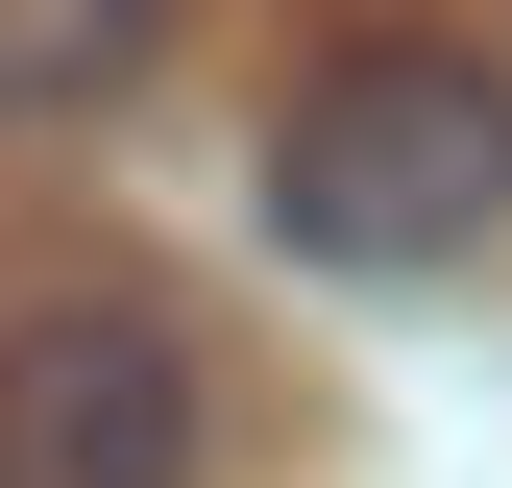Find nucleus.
Instances as JSON below:
<instances>
[{
	"label": "nucleus",
	"mask_w": 512,
	"mask_h": 488,
	"mask_svg": "<svg viewBox=\"0 0 512 488\" xmlns=\"http://www.w3.org/2000/svg\"><path fill=\"white\" fill-rule=\"evenodd\" d=\"M147 74V0H0V122H74Z\"/></svg>",
	"instance_id": "obj_3"
},
{
	"label": "nucleus",
	"mask_w": 512,
	"mask_h": 488,
	"mask_svg": "<svg viewBox=\"0 0 512 488\" xmlns=\"http://www.w3.org/2000/svg\"><path fill=\"white\" fill-rule=\"evenodd\" d=\"M0 488H196V342L171 318H25L0 342Z\"/></svg>",
	"instance_id": "obj_2"
},
{
	"label": "nucleus",
	"mask_w": 512,
	"mask_h": 488,
	"mask_svg": "<svg viewBox=\"0 0 512 488\" xmlns=\"http://www.w3.org/2000/svg\"><path fill=\"white\" fill-rule=\"evenodd\" d=\"M512 220V49L415 25V49H317V98L269 122V244L342 293H415Z\"/></svg>",
	"instance_id": "obj_1"
}]
</instances>
